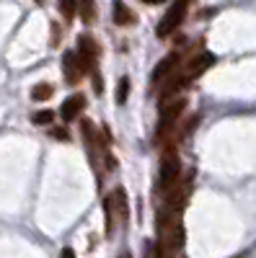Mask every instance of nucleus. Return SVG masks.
I'll use <instances>...</instances> for the list:
<instances>
[{"label":"nucleus","mask_w":256,"mask_h":258,"mask_svg":"<svg viewBox=\"0 0 256 258\" xmlns=\"http://www.w3.org/2000/svg\"><path fill=\"white\" fill-rule=\"evenodd\" d=\"M179 176H181V160H179V153L174 145H168L163 150V158H161V173H158V181H161V188L166 194H171L179 183Z\"/></svg>","instance_id":"1"},{"label":"nucleus","mask_w":256,"mask_h":258,"mask_svg":"<svg viewBox=\"0 0 256 258\" xmlns=\"http://www.w3.org/2000/svg\"><path fill=\"white\" fill-rule=\"evenodd\" d=\"M130 91H132L130 78H122V80H119V85H117V103H124V101H127V96H130Z\"/></svg>","instance_id":"16"},{"label":"nucleus","mask_w":256,"mask_h":258,"mask_svg":"<svg viewBox=\"0 0 256 258\" xmlns=\"http://www.w3.org/2000/svg\"><path fill=\"white\" fill-rule=\"evenodd\" d=\"M186 111V101L184 98H174L168 101L163 109H161V121H158V129H156V142H163L168 137V132L176 126L179 116Z\"/></svg>","instance_id":"3"},{"label":"nucleus","mask_w":256,"mask_h":258,"mask_svg":"<svg viewBox=\"0 0 256 258\" xmlns=\"http://www.w3.org/2000/svg\"><path fill=\"white\" fill-rule=\"evenodd\" d=\"M31 121H34L36 126H49V124L55 121V111H49V109H44V111H36V114L31 116Z\"/></svg>","instance_id":"15"},{"label":"nucleus","mask_w":256,"mask_h":258,"mask_svg":"<svg viewBox=\"0 0 256 258\" xmlns=\"http://www.w3.org/2000/svg\"><path fill=\"white\" fill-rule=\"evenodd\" d=\"M112 204H114V212L124 220V217H127V194H124V188H122V186H117V188H114V194H112Z\"/></svg>","instance_id":"14"},{"label":"nucleus","mask_w":256,"mask_h":258,"mask_svg":"<svg viewBox=\"0 0 256 258\" xmlns=\"http://www.w3.org/2000/svg\"><path fill=\"white\" fill-rule=\"evenodd\" d=\"M212 64H215V54H210V52H199V54H194V57H189L184 75H186L189 80H194V78H199L202 73H207V70L212 68Z\"/></svg>","instance_id":"7"},{"label":"nucleus","mask_w":256,"mask_h":258,"mask_svg":"<svg viewBox=\"0 0 256 258\" xmlns=\"http://www.w3.org/2000/svg\"><path fill=\"white\" fill-rule=\"evenodd\" d=\"M119 258H130V253H122V255H119Z\"/></svg>","instance_id":"22"},{"label":"nucleus","mask_w":256,"mask_h":258,"mask_svg":"<svg viewBox=\"0 0 256 258\" xmlns=\"http://www.w3.org/2000/svg\"><path fill=\"white\" fill-rule=\"evenodd\" d=\"M83 109H85V96H80V93H73L70 98H65L62 101V106H60V119L62 121H75L80 114H83Z\"/></svg>","instance_id":"8"},{"label":"nucleus","mask_w":256,"mask_h":258,"mask_svg":"<svg viewBox=\"0 0 256 258\" xmlns=\"http://www.w3.org/2000/svg\"><path fill=\"white\" fill-rule=\"evenodd\" d=\"M52 96H55V85H49V83H36L31 88V101H36V103L49 101Z\"/></svg>","instance_id":"13"},{"label":"nucleus","mask_w":256,"mask_h":258,"mask_svg":"<svg viewBox=\"0 0 256 258\" xmlns=\"http://www.w3.org/2000/svg\"><path fill=\"white\" fill-rule=\"evenodd\" d=\"M60 258H75V250H73L70 245H65V248L60 250Z\"/></svg>","instance_id":"21"},{"label":"nucleus","mask_w":256,"mask_h":258,"mask_svg":"<svg viewBox=\"0 0 256 258\" xmlns=\"http://www.w3.org/2000/svg\"><path fill=\"white\" fill-rule=\"evenodd\" d=\"M179 54L176 52H171L168 57H163L156 68H153V73H150V83L153 85H163L168 78H174V73H176V68H179Z\"/></svg>","instance_id":"6"},{"label":"nucleus","mask_w":256,"mask_h":258,"mask_svg":"<svg viewBox=\"0 0 256 258\" xmlns=\"http://www.w3.org/2000/svg\"><path fill=\"white\" fill-rule=\"evenodd\" d=\"M186 11H189V3H186V0H176V3L163 13V18L158 21V26H156L158 39H168L171 34H174V31L181 26V21L186 18Z\"/></svg>","instance_id":"4"},{"label":"nucleus","mask_w":256,"mask_h":258,"mask_svg":"<svg viewBox=\"0 0 256 258\" xmlns=\"http://www.w3.org/2000/svg\"><path fill=\"white\" fill-rule=\"evenodd\" d=\"M104 214H106V232L114 230V204H112V197L104 199Z\"/></svg>","instance_id":"17"},{"label":"nucleus","mask_w":256,"mask_h":258,"mask_svg":"<svg viewBox=\"0 0 256 258\" xmlns=\"http://www.w3.org/2000/svg\"><path fill=\"white\" fill-rule=\"evenodd\" d=\"M114 24H117V26H130V24H135V13L127 8L124 3H114Z\"/></svg>","instance_id":"12"},{"label":"nucleus","mask_w":256,"mask_h":258,"mask_svg":"<svg viewBox=\"0 0 256 258\" xmlns=\"http://www.w3.org/2000/svg\"><path fill=\"white\" fill-rule=\"evenodd\" d=\"M189 83H191V80H189L186 75H174V78H168V80L163 83V88H161V109L168 103L171 96H176L179 91H184Z\"/></svg>","instance_id":"10"},{"label":"nucleus","mask_w":256,"mask_h":258,"mask_svg":"<svg viewBox=\"0 0 256 258\" xmlns=\"http://www.w3.org/2000/svg\"><path fill=\"white\" fill-rule=\"evenodd\" d=\"M49 135H52L55 140H62V142H68V140H70V135H68V129H65V126H55Z\"/></svg>","instance_id":"20"},{"label":"nucleus","mask_w":256,"mask_h":258,"mask_svg":"<svg viewBox=\"0 0 256 258\" xmlns=\"http://www.w3.org/2000/svg\"><path fill=\"white\" fill-rule=\"evenodd\" d=\"M78 11H80V16H83V21H96V6L93 3H80L78 6Z\"/></svg>","instance_id":"18"},{"label":"nucleus","mask_w":256,"mask_h":258,"mask_svg":"<svg viewBox=\"0 0 256 258\" xmlns=\"http://www.w3.org/2000/svg\"><path fill=\"white\" fill-rule=\"evenodd\" d=\"M191 191H194V173H189V176H184L179 183H176V188L171 191V194H166V212L168 214H174V217H179V214L184 212V207L189 204V199H191Z\"/></svg>","instance_id":"2"},{"label":"nucleus","mask_w":256,"mask_h":258,"mask_svg":"<svg viewBox=\"0 0 256 258\" xmlns=\"http://www.w3.org/2000/svg\"><path fill=\"white\" fill-rule=\"evenodd\" d=\"M62 73H65V80L70 85L80 83V78L85 75L83 73V64L78 59V52H65V57H62Z\"/></svg>","instance_id":"9"},{"label":"nucleus","mask_w":256,"mask_h":258,"mask_svg":"<svg viewBox=\"0 0 256 258\" xmlns=\"http://www.w3.org/2000/svg\"><path fill=\"white\" fill-rule=\"evenodd\" d=\"M80 135H83V142H85V147H88L91 158L96 160V145H98V135H96V126H93L88 119H83V121H80Z\"/></svg>","instance_id":"11"},{"label":"nucleus","mask_w":256,"mask_h":258,"mask_svg":"<svg viewBox=\"0 0 256 258\" xmlns=\"http://www.w3.org/2000/svg\"><path fill=\"white\" fill-rule=\"evenodd\" d=\"M60 11H62V16H65V21H73L78 6H75V3H60Z\"/></svg>","instance_id":"19"},{"label":"nucleus","mask_w":256,"mask_h":258,"mask_svg":"<svg viewBox=\"0 0 256 258\" xmlns=\"http://www.w3.org/2000/svg\"><path fill=\"white\" fill-rule=\"evenodd\" d=\"M78 59L83 64V73H96V59H98V47H96V41L93 36L88 34H83L78 39Z\"/></svg>","instance_id":"5"}]
</instances>
